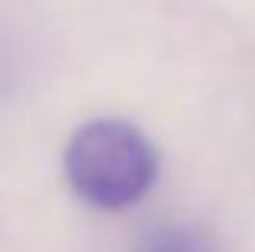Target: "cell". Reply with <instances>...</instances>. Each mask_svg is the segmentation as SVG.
<instances>
[{"label":"cell","mask_w":255,"mask_h":252,"mask_svg":"<svg viewBox=\"0 0 255 252\" xmlns=\"http://www.w3.org/2000/svg\"><path fill=\"white\" fill-rule=\"evenodd\" d=\"M65 175L81 201L100 210H123L155 184L158 155L132 123L91 120L65 149Z\"/></svg>","instance_id":"obj_1"},{"label":"cell","mask_w":255,"mask_h":252,"mask_svg":"<svg viewBox=\"0 0 255 252\" xmlns=\"http://www.w3.org/2000/svg\"><path fill=\"white\" fill-rule=\"evenodd\" d=\"M136 252H213L207 236L187 227H162L139 243Z\"/></svg>","instance_id":"obj_2"}]
</instances>
